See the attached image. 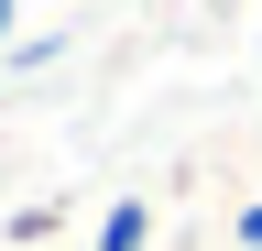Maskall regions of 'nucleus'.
Returning <instances> with one entry per match:
<instances>
[{
  "instance_id": "f257e3e1",
  "label": "nucleus",
  "mask_w": 262,
  "mask_h": 251,
  "mask_svg": "<svg viewBox=\"0 0 262 251\" xmlns=\"http://www.w3.org/2000/svg\"><path fill=\"white\" fill-rule=\"evenodd\" d=\"M142 240H153V208L142 197H120L110 218H98V251H142Z\"/></svg>"
},
{
  "instance_id": "f03ea898",
  "label": "nucleus",
  "mask_w": 262,
  "mask_h": 251,
  "mask_svg": "<svg viewBox=\"0 0 262 251\" xmlns=\"http://www.w3.org/2000/svg\"><path fill=\"white\" fill-rule=\"evenodd\" d=\"M11 11H22V0H0V33H11Z\"/></svg>"
}]
</instances>
